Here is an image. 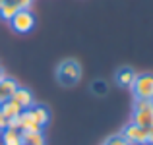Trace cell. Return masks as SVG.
Listing matches in <instances>:
<instances>
[{
  "label": "cell",
  "mask_w": 153,
  "mask_h": 145,
  "mask_svg": "<svg viewBox=\"0 0 153 145\" xmlns=\"http://www.w3.org/2000/svg\"><path fill=\"white\" fill-rule=\"evenodd\" d=\"M56 79L64 87H74L82 79V66H79V62L74 58H68L64 62H60L58 68H56Z\"/></svg>",
  "instance_id": "1"
},
{
  "label": "cell",
  "mask_w": 153,
  "mask_h": 145,
  "mask_svg": "<svg viewBox=\"0 0 153 145\" xmlns=\"http://www.w3.org/2000/svg\"><path fill=\"white\" fill-rule=\"evenodd\" d=\"M132 122L138 124V126H142V128H149V126H153V101H147V99H136Z\"/></svg>",
  "instance_id": "2"
},
{
  "label": "cell",
  "mask_w": 153,
  "mask_h": 145,
  "mask_svg": "<svg viewBox=\"0 0 153 145\" xmlns=\"http://www.w3.org/2000/svg\"><path fill=\"white\" fill-rule=\"evenodd\" d=\"M132 91H134L136 99L153 101V74H136Z\"/></svg>",
  "instance_id": "3"
},
{
  "label": "cell",
  "mask_w": 153,
  "mask_h": 145,
  "mask_svg": "<svg viewBox=\"0 0 153 145\" xmlns=\"http://www.w3.org/2000/svg\"><path fill=\"white\" fill-rule=\"evenodd\" d=\"M12 29L18 31V33H29L35 27V16L29 10H18L14 14V18L10 19Z\"/></svg>",
  "instance_id": "4"
},
{
  "label": "cell",
  "mask_w": 153,
  "mask_h": 145,
  "mask_svg": "<svg viewBox=\"0 0 153 145\" xmlns=\"http://www.w3.org/2000/svg\"><path fill=\"white\" fill-rule=\"evenodd\" d=\"M122 135H124V139H126L130 145H147V132H146V128L138 126V124H134V122H130V124L124 126Z\"/></svg>",
  "instance_id": "5"
},
{
  "label": "cell",
  "mask_w": 153,
  "mask_h": 145,
  "mask_svg": "<svg viewBox=\"0 0 153 145\" xmlns=\"http://www.w3.org/2000/svg\"><path fill=\"white\" fill-rule=\"evenodd\" d=\"M19 120V130L22 132H41L43 128L37 124V120L33 118V114H31L29 108H25V110H22V114L18 116Z\"/></svg>",
  "instance_id": "6"
},
{
  "label": "cell",
  "mask_w": 153,
  "mask_h": 145,
  "mask_svg": "<svg viewBox=\"0 0 153 145\" xmlns=\"http://www.w3.org/2000/svg\"><path fill=\"white\" fill-rule=\"evenodd\" d=\"M10 99H14L16 103L19 104V107L25 110V108H31L35 104V99H33V93H31L29 89H25V87H18V89L12 93Z\"/></svg>",
  "instance_id": "7"
},
{
  "label": "cell",
  "mask_w": 153,
  "mask_h": 145,
  "mask_svg": "<svg viewBox=\"0 0 153 145\" xmlns=\"http://www.w3.org/2000/svg\"><path fill=\"white\" fill-rule=\"evenodd\" d=\"M134 79H136V72L132 70L130 66L118 68L116 74H114V81H116V85H120V87H132Z\"/></svg>",
  "instance_id": "8"
},
{
  "label": "cell",
  "mask_w": 153,
  "mask_h": 145,
  "mask_svg": "<svg viewBox=\"0 0 153 145\" xmlns=\"http://www.w3.org/2000/svg\"><path fill=\"white\" fill-rule=\"evenodd\" d=\"M22 110H23V108L19 107L14 99H4V101H0V112H2L8 120H10V118H18V116L22 114Z\"/></svg>",
  "instance_id": "9"
},
{
  "label": "cell",
  "mask_w": 153,
  "mask_h": 145,
  "mask_svg": "<svg viewBox=\"0 0 153 145\" xmlns=\"http://www.w3.org/2000/svg\"><path fill=\"white\" fill-rule=\"evenodd\" d=\"M29 110H31L33 118L37 120V124H39L41 128H45L47 124L51 122V110H49L47 107H43V104H33Z\"/></svg>",
  "instance_id": "10"
},
{
  "label": "cell",
  "mask_w": 153,
  "mask_h": 145,
  "mask_svg": "<svg viewBox=\"0 0 153 145\" xmlns=\"http://www.w3.org/2000/svg\"><path fill=\"white\" fill-rule=\"evenodd\" d=\"M2 145H22V132L14 128L2 130Z\"/></svg>",
  "instance_id": "11"
},
{
  "label": "cell",
  "mask_w": 153,
  "mask_h": 145,
  "mask_svg": "<svg viewBox=\"0 0 153 145\" xmlns=\"http://www.w3.org/2000/svg\"><path fill=\"white\" fill-rule=\"evenodd\" d=\"M43 132H22V145H45Z\"/></svg>",
  "instance_id": "12"
},
{
  "label": "cell",
  "mask_w": 153,
  "mask_h": 145,
  "mask_svg": "<svg viewBox=\"0 0 153 145\" xmlns=\"http://www.w3.org/2000/svg\"><path fill=\"white\" fill-rule=\"evenodd\" d=\"M18 10H19V8L16 6V4L2 2V4H0V18H2V19H8V21H10V19L14 18V14H16Z\"/></svg>",
  "instance_id": "13"
},
{
  "label": "cell",
  "mask_w": 153,
  "mask_h": 145,
  "mask_svg": "<svg viewBox=\"0 0 153 145\" xmlns=\"http://www.w3.org/2000/svg\"><path fill=\"white\" fill-rule=\"evenodd\" d=\"M91 91H93L95 95H99V97H101V95H105V93L108 91V85L103 81V79H95V81L91 83Z\"/></svg>",
  "instance_id": "14"
},
{
  "label": "cell",
  "mask_w": 153,
  "mask_h": 145,
  "mask_svg": "<svg viewBox=\"0 0 153 145\" xmlns=\"http://www.w3.org/2000/svg\"><path fill=\"white\" fill-rule=\"evenodd\" d=\"M105 145H130V143L124 139L122 134H114V135H111V138L105 139Z\"/></svg>",
  "instance_id": "15"
},
{
  "label": "cell",
  "mask_w": 153,
  "mask_h": 145,
  "mask_svg": "<svg viewBox=\"0 0 153 145\" xmlns=\"http://www.w3.org/2000/svg\"><path fill=\"white\" fill-rule=\"evenodd\" d=\"M31 2H33V0H16V6H18L19 10H29Z\"/></svg>",
  "instance_id": "16"
},
{
  "label": "cell",
  "mask_w": 153,
  "mask_h": 145,
  "mask_svg": "<svg viewBox=\"0 0 153 145\" xmlns=\"http://www.w3.org/2000/svg\"><path fill=\"white\" fill-rule=\"evenodd\" d=\"M146 132H147V145H153V126L146 128Z\"/></svg>",
  "instance_id": "17"
},
{
  "label": "cell",
  "mask_w": 153,
  "mask_h": 145,
  "mask_svg": "<svg viewBox=\"0 0 153 145\" xmlns=\"http://www.w3.org/2000/svg\"><path fill=\"white\" fill-rule=\"evenodd\" d=\"M6 128H8V118L0 112V130H6Z\"/></svg>",
  "instance_id": "18"
},
{
  "label": "cell",
  "mask_w": 153,
  "mask_h": 145,
  "mask_svg": "<svg viewBox=\"0 0 153 145\" xmlns=\"http://www.w3.org/2000/svg\"><path fill=\"white\" fill-rule=\"evenodd\" d=\"M4 78H6V75H4V68L0 66V79H4Z\"/></svg>",
  "instance_id": "19"
},
{
  "label": "cell",
  "mask_w": 153,
  "mask_h": 145,
  "mask_svg": "<svg viewBox=\"0 0 153 145\" xmlns=\"http://www.w3.org/2000/svg\"><path fill=\"white\" fill-rule=\"evenodd\" d=\"M2 2H10V4H16V0H2Z\"/></svg>",
  "instance_id": "20"
},
{
  "label": "cell",
  "mask_w": 153,
  "mask_h": 145,
  "mask_svg": "<svg viewBox=\"0 0 153 145\" xmlns=\"http://www.w3.org/2000/svg\"><path fill=\"white\" fill-rule=\"evenodd\" d=\"M0 4H2V0H0Z\"/></svg>",
  "instance_id": "21"
}]
</instances>
